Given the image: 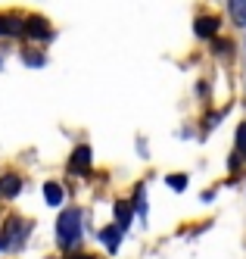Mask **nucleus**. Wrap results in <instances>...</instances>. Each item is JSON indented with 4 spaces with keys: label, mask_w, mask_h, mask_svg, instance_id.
<instances>
[{
    "label": "nucleus",
    "mask_w": 246,
    "mask_h": 259,
    "mask_svg": "<svg viewBox=\"0 0 246 259\" xmlns=\"http://www.w3.org/2000/svg\"><path fill=\"white\" fill-rule=\"evenodd\" d=\"M56 237H60V247L66 253H72L81 244V212L78 209H63L56 219Z\"/></svg>",
    "instance_id": "f257e3e1"
},
{
    "label": "nucleus",
    "mask_w": 246,
    "mask_h": 259,
    "mask_svg": "<svg viewBox=\"0 0 246 259\" xmlns=\"http://www.w3.org/2000/svg\"><path fill=\"white\" fill-rule=\"evenodd\" d=\"M28 222L25 219H19V215H13L10 222H7V228H4V234H0V244H4V250H22V244L28 240Z\"/></svg>",
    "instance_id": "f03ea898"
},
{
    "label": "nucleus",
    "mask_w": 246,
    "mask_h": 259,
    "mask_svg": "<svg viewBox=\"0 0 246 259\" xmlns=\"http://www.w3.org/2000/svg\"><path fill=\"white\" fill-rule=\"evenodd\" d=\"M25 34L34 41H47V38H53V28L44 16H25Z\"/></svg>",
    "instance_id": "7ed1b4c3"
},
{
    "label": "nucleus",
    "mask_w": 246,
    "mask_h": 259,
    "mask_svg": "<svg viewBox=\"0 0 246 259\" xmlns=\"http://www.w3.org/2000/svg\"><path fill=\"white\" fill-rule=\"evenodd\" d=\"M69 172L72 175H90V147L87 144H78L75 153L69 159Z\"/></svg>",
    "instance_id": "20e7f679"
},
{
    "label": "nucleus",
    "mask_w": 246,
    "mask_h": 259,
    "mask_svg": "<svg viewBox=\"0 0 246 259\" xmlns=\"http://www.w3.org/2000/svg\"><path fill=\"white\" fill-rule=\"evenodd\" d=\"M19 191H22V178H19L16 172H7L4 178H0V194H4L7 200L19 197Z\"/></svg>",
    "instance_id": "39448f33"
},
{
    "label": "nucleus",
    "mask_w": 246,
    "mask_h": 259,
    "mask_svg": "<svg viewBox=\"0 0 246 259\" xmlns=\"http://www.w3.org/2000/svg\"><path fill=\"white\" fill-rule=\"evenodd\" d=\"M193 31L200 34V38H212V34L218 31V19L215 16H200V19L193 22Z\"/></svg>",
    "instance_id": "423d86ee"
},
{
    "label": "nucleus",
    "mask_w": 246,
    "mask_h": 259,
    "mask_svg": "<svg viewBox=\"0 0 246 259\" xmlns=\"http://www.w3.org/2000/svg\"><path fill=\"white\" fill-rule=\"evenodd\" d=\"M100 240L106 244V250H109V253H119V244H122V231H119L116 225H106V228L100 231Z\"/></svg>",
    "instance_id": "0eeeda50"
},
{
    "label": "nucleus",
    "mask_w": 246,
    "mask_h": 259,
    "mask_svg": "<svg viewBox=\"0 0 246 259\" xmlns=\"http://www.w3.org/2000/svg\"><path fill=\"white\" fill-rule=\"evenodd\" d=\"M128 225H131V206H128L125 200H119V203H116V228L125 231Z\"/></svg>",
    "instance_id": "6e6552de"
},
{
    "label": "nucleus",
    "mask_w": 246,
    "mask_h": 259,
    "mask_svg": "<svg viewBox=\"0 0 246 259\" xmlns=\"http://www.w3.org/2000/svg\"><path fill=\"white\" fill-rule=\"evenodd\" d=\"M44 200L50 203V206H60V203H63V188L56 181H47L44 184Z\"/></svg>",
    "instance_id": "1a4fd4ad"
},
{
    "label": "nucleus",
    "mask_w": 246,
    "mask_h": 259,
    "mask_svg": "<svg viewBox=\"0 0 246 259\" xmlns=\"http://www.w3.org/2000/svg\"><path fill=\"white\" fill-rule=\"evenodd\" d=\"M228 10L237 25H246V0H228Z\"/></svg>",
    "instance_id": "9d476101"
},
{
    "label": "nucleus",
    "mask_w": 246,
    "mask_h": 259,
    "mask_svg": "<svg viewBox=\"0 0 246 259\" xmlns=\"http://www.w3.org/2000/svg\"><path fill=\"white\" fill-rule=\"evenodd\" d=\"M22 63L25 66H44V57H41V53H34V50H22Z\"/></svg>",
    "instance_id": "9b49d317"
},
{
    "label": "nucleus",
    "mask_w": 246,
    "mask_h": 259,
    "mask_svg": "<svg viewBox=\"0 0 246 259\" xmlns=\"http://www.w3.org/2000/svg\"><path fill=\"white\" fill-rule=\"evenodd\" d=\"M165 181H168V188H172V191H184L187 188V178L184 175H168Z\"/></svg>",
    "instance_id": "f8f14e48"
},
{
    "label": "nucleus",
    "mask_w": 246,
    "mask_h": 259,
    "mask_svg": "<svg viewBox=\"0 0 246 259\" xmlns=\"http://www.w3.org/2000/svg\"><path fill=\"white\" fill-rule=\"evenodd\" d=\"M237 144H240V150L246 153V125H240V132H237Z\"/></svg>",
    "instance_id": "ddd939ff"
},
{
    "label": "nucleus",
    "mask_w": 246,
    "mask_h": 259,
    "mask_svg": "<svg viewBox=\"0 0 246 259\" xmlns=\"http://www.w3.org/2000/svg\"><path fill=\"white\" fill-rule=\"evenodd\" d=\"M0 34H4V16H0Z\"/></svg>",
    "instance_id": "4468645a"
},
{
    "label": "nucleus",
    "mask_w": 246,
    "mask_h": 259,
    "mask_svg": "<svg viewBox=\"0 0 246 259\" xmlns=\"http://www.w3.org/2000/svg\"><path fill=\"white\" fill-rule=\"evenodd\" d=\"M69 259H90V256H69Z\"/></svg>",
    "instance_id": "2eb2a0df"
},
{
    "label": "nucleus",
    "mask_w": 246,
    "mask_h": 259,
    "mask_svg": "<svg viewBox=\"0 0 246 259\" xmlns=\"http://www.w3.org/2000/svg\"><path fill=\"white\" fill-rule=\"evenodd\" d=\"M0 250H4V244H0Z\"/></svg>",
    "instance_id": "dca6fc26"
}]
</instances>
